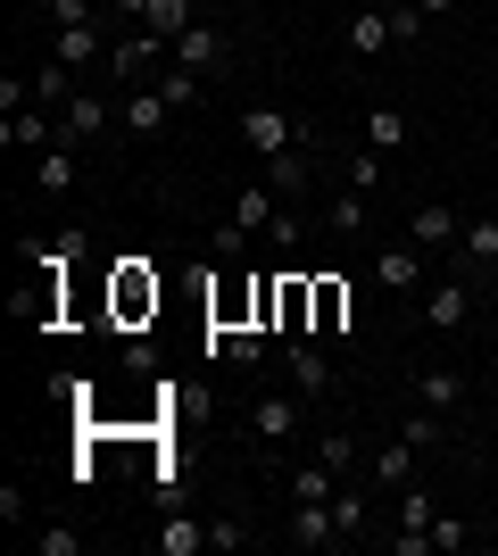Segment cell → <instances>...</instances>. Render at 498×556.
Returning a JSON list of instances; mask_svg holds the SVG:
<instances>
[{
    "instance_id": "1",
    "label": "cell",
    "mask_w": 498,
    "mask_h": 556,
    "mask_svg": "<svg viewBox=\"0 0 498 556\" xmlns=\"http://www.w3.org/2000/svg\"><path fill=\"white\" fill-rule=\"evenodd\" d=\"M274 208H283V191H274V184H241V191H233V216L216 225V250L241 257V250H250V232L274 225Z\"/></svg>"
},
{
    "instance_id": "2",
    "label": "cell",
    "mask_w": 498,
    "mask_h": 556,
    "mask_svg": "<svg viewBox=\"0 0 498 556\" xmlns=\"http://www.w3.org/2000/svg\"><path fill=\"white\" fill-rule=\"evenodd\" d=\"M175 67V50L150 34V25H133V34H117V50H108V75L117 84H158V75Z\"/></svg>"
},
{
    "instance_id": "3",
    "label": "cell",
    "mask_w": 498,
    "mask_h": 556,
    "mask_svg": "<svg viewBox=\"0 0 498 556\" xmlns=\"http://www.w3.org/2000/svg\"><path fill=\"white\" fill-rule=\"evenodd\" d=\"M175 116H183V109H175V100H166L158 84H125V100H117V125H125L133 141H158L166 125H175Z\"/></svg>"
},
{
    "instance_id": "4",
    "label": "cell",
    "mask_w": 498,
    "mask_h": 556,
    "mask_svg": "<svg viewBox=\"0 0 498 556\" xmlns=\"http://www.w3.org/2000/svg\"><path fill=\"white\" fill-rule=\"evenodd\" d=\"M283 548H341L332 498H291V515H283Z\"/></svg>"
},
{
    "instance_id": "5",
    "label": "cell",
    "mask_w": 498,
    "mask_h": 556,
    "mask_svg": "<svg viewBox=\"0 0 498 556\" xmlns=\"http://www.w3.org/2000/svg\"><path fill=\"white\" fill-rule=\"evenodd\" d=\"M474 291H482L474 275H449V282L424 300V332H465V325H474Z\"/></svg>"
},
{
    "instance_id": "6",
    "label": "cell",
    "mask_w": 498,
    "mask_h": 556,
    "mask_svg": "<svg viewBox=\"0 0 498 556\" xmlns=\"http://www.w3.org/2000/svg\"><path fill=\"white\" fill-rule=\"evenodd\" d=\"M108 34H100V17L92 25H50V59H59V67H108Z\"/></svg>"
},
{
    "instance_id": "7",
    "label": "cell",
    "mask_w": 498,
    "mask_h": 556,
    "mask_svg": "<svg viewBox=\"0 0 498 556\" xmlns=\"http://www.w3.org/2000/svg\"><path fill=\"white\" fill-rule=\"evenodd\" d=\"M241 141H250V150H258V159H283V150H299V125H291L283 109H241Z\"/></svg>"
},
{
    "instance_id": "8",
    "label": "cell",
    "mask_w": 498,
    "mask_h": 556,
    "mask_svg": "<svg viewBox=\"0 0 498 556\" xmlns=\"http://www.w3.org/2000/svg\"><path fill=\"white\" fill-rule=\"evenodd\" d=\"M457 232H465V216H457L449 200H416V208H407V241H416V250H457Z\"/></svg>"
},
{
    "instance_id": "9",
    "label": "cell",
    "mask_w": 498,
    "mask_h": 556,
    "mask_svg": "<svg viewBox=\"0 0 498 556\" xmlns=\"http://www.w3.org/2000/svg\"><path fill=\"white\" fill-rule=\"evenodd\" d=\"M457 275H474V282H490L498 275V216H474V225L457 232Z\"/></svg>"
},
{
    "instance_id": "10",
    "label": "cell",
    "mask_w": 498,
    "mask_h": 556,
    "mask_svg": "<svg viewBox=\"0 0 498 556\" xmlns=\"http://www.w3.org/2000/svg\"><path fill=\"white\" fill-rule=\"evenodd\" d=\"M175 67H191V75H208V67H225V59H233V42H225V25H183V34H175Z\"/></svg>"
},
{
    "instance_id": "11",
    "label": "cell",
    "mask_w": 498,
    "mask_h": 556,
    "mask_svg": "<svg viewBox=\"0 0 498 556\" xmlns=\"http://www.w3.org/2000/svg\"><path fill=\"white\" fill-rule=\"evenodd\" d=\"M50 141H59V116H50V109H17V116H0V150H9V159H17V150H25V159H42Z\"/></svg>"
},
{
    "instance_id": "12",
    "label": "cell",
    "mask_w": 498,
    "mask_h": 556,
    "mask_svg": "<svg viewBox=\"0 0 498 556\" xmlns=\"http://www.w3.org/2000/svg\"><path fill=\"white\" fill-rule=\"evenodd\" d=\"M407 399L432 407V416H457V407H465V374L457 366H424V374H407Z\"/></svg>"
},
{
    "instance_id": "13",
    "label": "cell",
    "mask_w": 498,
    "mask_h": 556,
    "mask_svg": "<svg viewBox=\"0 0 498 556\" xmlns=\"http://www.w3.org/2000/svg\"><path fill=\"white\" fill-rule=\"evenodd\" d=\"M341 42H349V59H382V50L399 42V34H391V9H366V0H349V25H341Z\"/></svg>"
},
{
    "instance_id": "14",
    "label": "cell",
    "mask_w": 498,
    "mask_h": 556,
    "mask_svg": "<svg viewBox=\"0 0 498 556\" xmlns=\"http://www.w3.org/2000/svg\"><path fill=\"white\" fill-rule=\"evenodd\" d=\"M108 125H117V100H100V92H75L67 109H59V141H75V150L92 134H108Z\"/></svg>"
},
{
    "instance_id": "15",
    "label": "cell",
    "mask_w": 498,
    "mask_h": 556,
    "mask_svg": "<svg viewBox=\"0 0 498 556\" xmlns=\"http://www.w3.org/2000/svg\"><path fill=\"white\" fill-rule=\"evenodd\" d=\"M416 457H424V448H407L399 432H391L382 448H366V482H374V490H407V482H416Z\"/></svg>"
},
{
    "instance_id": "16",
    "label": "cell",
    "mask_w": 498,
    "mask_h": 556,
    "mask_svg": "<svg viewBox=\"0 0 498 556\" xmlns=\"http://www.w3.org/2000/svg\"><path fill=\"white\" fill-rule=\"evenodd\" d=\"M283 374H291V391H299V399H324L332 391V357H324V349H308V341H283Z\"/></svg>"
},
{
    "instance_id": "17",
    "label": "cell",
    "mask_w": 498,
    "mask_h": 556,
    "mask_svg": "<svg viewBox=\"0 0 498 556\" xmlns=\"http://www.w3.org/2000/svg\"><path fill=\"white\" fill-rule=\"evenodd\" d=\"M332 523H341V548H357L366 523H374V482H341L332 490Z\"/></svg>"
},
{
    "instance_id": "18",
    "label": "cell",
    "mask_w": 498,
    "mask_h": 556,
    "mask_svg": "<svg viewBox=\"0 0 498 556\" xmlns=\"http://www.w3.org/2000/svg\"><path fill=\"white\" fill-rule=\"evenodd\" d=\"M416 275H424V250H416V241H391V250L374 257V282L391 291V300H407V291H416Z\"/></svg>"
},
{
    "instance_id": "19",
    "label": "cell",
    "mask_w": 498,
    "mask_h": 556,
    "mask_svg": "<svg viewBox=\"0 0 498 556\" xmlns=\"http://www.w3.org/2000/svg\"><path fill=\"white\" fill-rule=\"evenodd\" d=\"M250 432H258L266 448H291L299 441V399H258V407H250Z\"/></svg>"
},
{
    "instance_id": "20",
    "label": "cell",
    "mask_w": 498,
    "mask_h": 556,
    "mask_svg": "<svg viewBox=\"0 0 498 556\" xmlns=\"http://www.w3.org/2000/svg\"><path fill=\"white\" fill-rule=\"evenodd\" d=\"M75 159H84L75 141H50L42 159H34V191H42V200H67L75 191Z\"/></svg>"
},
{
    "instance_id": "21",
    "label": "cell",
    "mask_w": 498,
    "mask_h": 556,
    "mask_svg": "<svg viewBox=\"0 0 498 556\" xmlns=\"http://www.w3.org/2000/svg\"><path fill=\"white\" fill-rule=\"evenodd\" d=\"M357 141H366V150H382V159H391V150H407V141H416V125H407L399 109H366V116H357Z\"/></svg>"
},
{
    "instance_id": "22",
    "label": "cell",
    "mask_w": 498,
    "mask_h": 556,
    "mask_svg": "<svg viewBox=\"0 0 498 556\" xmlns=\"http://www.w3.org/2000/svg\"><path fill=\"white\" fill-rule=\"evenodd\" d=\"M158 556H208V523H191V515H166V523H158Z\"/></svg>"
},
{
    "instance_id": "23",
    "label": "cell",
    "mask_w": 498,
    "mask_h": 556,
    "mask_svg": "<svg viewBox=\"0 0 498 556\" xmlns=\"http://www.w3.org/2000/svg\"><path fill=\"white\" fill-rule=\"evenodd\" d=\"M133 25H150L158 42H175V34H183V25H200V17H191V0H142V17H133Z\"/></svg>"
},
{
    "instance_id": "24",
    "label": "cell",
    "mask_w": 498,
    "mask_h": 556,
    "mask_svg": "<svg viewBox=\"0 0 498 556\" xmlns=\"http://www.w3.org/2000/svg\"><path fill=\"white\" fill-rule=\"evenodd\" d=\"M266 184L283 191V200H299V191H308V141H299V150H283V159H266Z\"/></svg>"
},
{
    "instance_id": "25",
    "label": "cell",
    "mask_w": 498,
    "mask_h": 556,
    "mask_svg": "<svg viewBox=\"0 0 498 556\" xmlns=\"http://www.w3.org/2000/svg\"><path fill=\"white\" fill-rule=\"evenodd\" d=\"M67 100H75V67H59V59L34 67V109H67Z\"/></svg>"
},
{
    "instance_id": "26",
    "label": "cell",
    "mask_w": 498,
    "mask_h": 556,
    "mask_svg": "<svg viewBox=\"0 0 498 556\" xmlns=\"http://www.w3.org/2000/svg\"><path fill=\"white\" fill-rule=\"evenodd\" d=\"M432 523H440L432 490H424V482H407V490H399V532H432Z\"/></svg>"
},
{
    "instance_id": "27",
    "label": "cell",
    "mask_w": 498,
    "mask_h": 556,
    "mask_svg": "<svg viewBox=\"0 0 498 556\" xmlns=\"http://www.w3.org/2000/svg\"><path fill=\"white\" fill-rule=\"evenodd\" d=\"M316 457H324L332 473H341V482H349V473H366V448H357L349 432H324V441H316Z\"/></svg>"
},
{
    "instance_id": "28",
    "label": "cell",
    "mask_w": 498,
    "mask_h": 556,
    "mask_svg": "<svg viewBox=\"0 0 498 556\" xmlns=\"http://www.w3.org/2000/svg\"><path fill=\"white\" fill-rule=\"evenodd\" d=\"M332 490H341V473H332L324 457H316V465H291V498H332Z\"/></svg>"
},
{
    "instance_id": "29",
    "label": "cell",
    "mask_w": 498,
    "mask_h": 556,
    "mask_svg": "<svg viewBox=\"0 0 498 556\" xmlns=\"http://www.w3.org/2000/svg\"><path fill=\"white\" fill-rule=\"evenodd\" d=\"M158 92L175 100V109H200V92H208V75H191V67H166V75H158Z\"/></svg>"
},
{
    "instance_id": "30",
    "label": "cell",
    "mask_w": 498,
    "mask_h": 556,
    "mask_svg": "<svg viewBox=\"0 0 498 556\" xmlns=\"http://www.w3.org/2000/svg\"><path fill=\"white\" fill-rule=\"evenodd\" d=\"M341 316H349V291H341V282H316V332H341Z\"/></svg>"
},
{
    "instance_id": "31",
    "label": "cell",
    "mask_w": 498,
    "mask_h": 556,
    "mask_svg": "<svg viewBox=\"0 0 498 556\" xmlns=\"http://www.w3.org/2000/svg\"><path fill=\"white\" fill-rule=\"evenodd\" d=\"M266 241H274V250H299V241H308V216L283 200V208H274V225H266Z\"/></svg>"
},
{
    "instance_id": "32",
    "label": "cell",
    "mask_w": 498,
    "mask_h": 556,
    "mask_svg": "<svg viewBox=\"0 0 498 556\" xmlns=\"http://www.w3.org/2000/svg\"><path fill=\"white\" fill-rule=\"evenodd\" d=\"M399 441H407V448H440L449 432H440V416H432V407H416V416L399 424Z\"/></svg>"
},
{
    "instance_id": "33",
    "label": "cell",
    "mask_w": 498,
    "mask_h": 556,
    "mask_svg": "<svg viewBox=\"0 0 498 556\" xmlns=\"http://www.w3.org/2000/svg\"><path fill=\"white\" fill-rule=\"evenodd\" d=\"M324 225L332 232H366V191H341V200L324 208Z\"/></svg>"
},
{
    "instance_id": "34",
    "label": "cell",
    "mask_w": 498,
    "mask_h": 556,
    "mask_svg": "<svg viewBox=\"0 0 498 556\" xmlns=\"http://www.w3.org/2000/svg\"><path fill=\"white\" fill-rule=\"evenodd\" d=\"M349 191H382V150H366V141L349 150Z\"/></svg>"
},
{
    "instance_id": "35",
    "label": "cell",
    "mask_w": 498,
    "mask_h": 556,
    "mask_svg": "<svg viewBox=\"0 0 498 556\" xmlns=\"http://www.w3.org/2000/svg\"><path fill=\"white\" fill-rule=\"evenodd\" d=\"M34 548H42V556H84V532H75V523H42Z\"/></svg>"
},
{
    "instance_id": "36",
    "label": "cell",
    "mask_w": 498,
    "mask_h": 556,
    "mask_svg": "<svg viewBox=\"0 0 498 556\" xmlns=\"http://www.w3.org/2000/svg\"><path fill=\"white\" fill-rule=\"evenodd\" d=\"M225 357H233V366H258V357H266V332L233 325V332H225Z\"/></svg>"
},
{
    "instance_id": "37",
    "label": "cell",
    "mask_w": 498,
    "mask_h": 556,
    "mask_svg": "<svg viewBox=\"0 0 498 556\" xmlns=\"http://www.w3.org/2000/svg\"><path fill=\"white\" fill-rule=\"evenodd\" d=\"M432 548H474V523H465V515H440V523H432Z\"/></svg>"
},
{
    "instance_id": "38",
    "label": "cell",
    "mask_w": 498,
    "mask_h": 556,
    "mask_svg": "<svg viewBox=\"0 0 498 556\" xmlns=\"http://www.w3.org/2000/svg\"><path fill=\"white\" fill-rule=\"evenodd\" d=\"M424 9H416V0H399V9H391V34H399V42H424Z\"/></svg>"
},
{
    "instance_id": "39",
    "label": "cell",
    "mask_w": 498,
    "mask_h": 556,
    "mask_svg": "<svg viewBox=\"0 0 498 556\" xmlns=\"http://www.w3.org/2000/svg\"><path fill=\"white\" fill-rule=\"evenodd\" d=\"M208 548H225V556H233V548H250V523H233V515H216V523H208Z\"/></svg>"
},
{
    "instance_id": "40",
    "label": "cell",
    "mask_w": 498,
    "mask_h": 556,
    "mask_svg": "<svg viewBox=\"0 0 498 556\" xmlns=\"http://www.w3.org/2000/svg\"><path fill=\"white\" fill-rule=\"evenodd\" d=\"M50 25H92V0H42Z\"/></svg>"
},
{
    "instance_id": "41",
    "label": "cell",
    "mask_w": 498,
    "mask_h": 556,
    "mask_svg": "<svg viewBox=\"0 0 498 556\" xmlns=\"http://www.w3.org/2000/svg\"><path fill=\"white\" fill-rule=\"evenodd\" d=\"M391 556H432V532H391Z\"/></svg>"
},
{
    "instance_id": "42",
    "label": "cell",
    "mask_w": 498,
    "mask_h": 556,
    "mask_svg": "<svg viewBox=\"0 0 498 556\" xmlns=\"http://www.w3.org/2000/svg\"><path fill=\"white\" fill-rule=\"evenodd\" d=\"M416 9H424V17H449V9H457V0H416Z\"/></svg>"
},
{
    "instance_id": "43",
    "label": "cell",
    "mask_w": 498,
    "mask_h": 556,
    "mask_svg": "<svg viewBox=\"0 0 498 556\" xmlns=\"http://www.w3.org/2000/svg\"><path fill=\"white\" fill-rule=\"evenodd\" d=\"M108 9H117V17H142V0H108Z\"/></svg>"
}]
</instances>
